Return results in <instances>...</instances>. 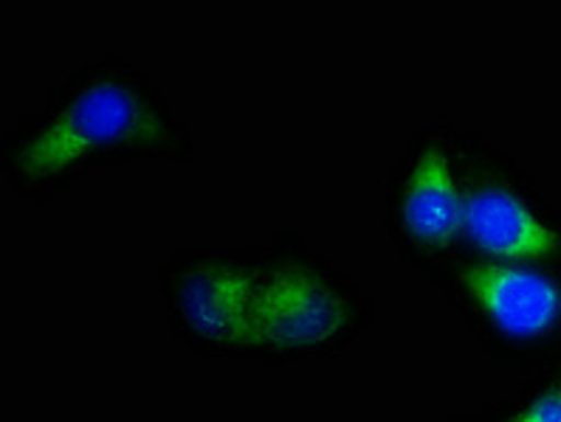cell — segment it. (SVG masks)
<instances>
[{"instance_id":"cell-4","label":"cell","mask_w":561,"mask_h":422,"mask_svg":"<svg viewBox=\"0 0 561 422\" xmlns=\"http://www.w3.org/2000/svg\"><path fill=\"white\" fill-rule=\"evenodd\" d=\"M260 273L243 265L215 262L186 273L179 291L181 316L204 341L249 347Z\"/></svg>"},{"instance_id":"cell-5","label":"cell","mask_w":561,"mask_h":422,"mask_svg":"<svg viewBox=\"0 0 561 422\" xmlns=\"http://www.w3.org/2000/svg\"><path fill=\"white\" fill-rule=\"evenodd\" d=\"M462 237H469L494 262L541 259L559 245L553 228L541 223L536 211L505 186H480L466 195Z\"/></svg>"},{"instance_id":"cell-3","label":"cell","mask_w":561,"mask_h":422,"mask_svg":"<svg viewBox=\"0 0 561 422\" xmlns=\"http://www.w3.org/2000/svg\"><path fill=\"white\" fill-rule=\"evenodd\" d=\"M462 284L494 327L511 338H539L561 318V288L522 262H480Z\"/></svg>"},{"instance_id":"cell-6","label":"cell","mask_w":561,"mask_h":422,"mask_svg":"<svg viewBox=\"0 0 561 422\" xmlns=\"http://www.w3.org/2000/svg\"><path fill=\"white\" fill-rule=\"evenodd\" d=\"M403 225L423 245H451L462 237L466 195L457 186L451 161L430 146L412 166L401 203Z\"/></svg>"},{"instance_id":"cell-2","label":"cell","mask_w":561,"mask_h":422,"mask_svg":"<svg viewBox=\"0 0 561 422\" xmlns=\"http://www.w3.org/2000/svg\"><path fill=\"white\" fill-rule=\"evenodd\" d=\"M351 318V304L308 268H277L260 277L249 347L313 350L331 343Z\"/></svg>"},{"instance_id":"cell-1","label":"cell","mask_w":561,"mask_h":422,"mask_svg":"<svg viewBox=\"0 0 561 422\" xmlns=\"http://www.w3.org/2000/svg\"><path fill=\"white\" fill-rule=\"evenodd\" d=\"M156 119L145 93L119 77L93 80L73 93L23 146L21 166L32 178H48L88 155L152 139Z\"/></svg>"},{"instance_id":"cell-7","label":"cell","mask_w":561,"mask_h":422,"mask_svg":"<svg viewBox=\"0 0 561 422\" xmlns=\"http://www.w3.org/2000/svg\"><path fill=\"white\" fill-rule=\"evenodd\" d=\"M511 422H561V391L539 397L530 409H525Z\"/></svg>"}]
</instances>
